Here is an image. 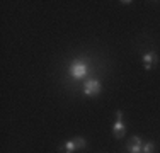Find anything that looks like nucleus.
<instances>
[{
	"label": "nucleus",
	"instance_id": "obj_1",
	"mask_svg": "<svg viewBox=\"0 0 160 153\" xmlns=\"http://www.w3.org/2000/svg\"><path fill=\"white\" fill-rule=\"evenodd\" d=\"M68 75L72 76L73 80H83L90 75V68L87 65L85 60H80V58H75L72 60L70 67H68Z\"/></svg>",
	"mask_w": 160,
	"mask_h": 153
},
{
	"label": "nucleus",
	"instance_id": "obj_2",
	"mask_svg": "<svg viewBox=\"0 0 160 153\" xmlns=\"http://www.w3.org/2000/svg\"><path fill=\"white\" fill-rule=\"evenodd\" d=\"M101 90H102L101 80L94 78V76H89L82 85V92H83V95H87V97H96V95L101 94Z\"/></svg>",
	"mask_w": 160,
	"mask_h": 153
},
{
	"label": "nucleus",
	"instance_id": "obj_3",
	"mask_svg": "<svg viewBox=\"0 0 160 153\" xmlns=\"http://www.w3.org/2000/svg\"><path fill=\"white\" fill-rule=\"evenodd\" d=\"M142 61H143V68L147 72L153 70V68L158 65V53L157 51H147V53H143Z\"/></svg>",
	"mask_w": 160,
	"mask_h": 153
},
{
	"label": "nucleus",
	"instance_id": "obj_4",
	"mask_svg": "<svg viewBox=\"0 0 160 153\" xmlns=\"http://www.w3.org/2000/svg\"><path fill=\"white\" fill-rule=\"evenodd\" d=\"M143 138L142 136H138V135H135V136H131L128 140V143H126V150L129 153H142V146H143Z\"/></svg>",
	"mask_w": 160,
	"mask_h": 153
},
{
	"label": "nucleus",
	"instance_id": "obj_5",
	"mask_svg": "<svg viewBox=\"0 0 160 153\" xmlns=\"http://www.w3.org/2000/svg\"><path fill=\"white\" fill-rule=\"evenodd\" d=\"M112 135L116 140L124 138V135H126V126H124L123 119H116V122H114V126H112Z\"/></svg>",
	"mask_w": 160,
	"mask_h": 153
},
{
	"label": "nucleus",
	"instance_id": "obj_6",
	"mask_svg": "<svg viewBox=\"0 0 160 153\" xmlns=\"http://www.w3.org/2000/svg\"><path fill=\"white\" fill-rule=\"evenodd\" d=\"M60 151H62V153H75V151H77V145H75L73 138L65 141L62 146H60Z\"/></svg>",
	"mask_w": 160,
	"mask_h": 153
},
{
	"label": "nucleus",
	"instance_id": "obj_7",
	"mask_svg": "<svg viewBox=\"0 0 160 153\" xmlns=\"http://www.w3.org/2000/svg\"><path fill=\"white\" fill-rule=\"evenodd\" d=\"M142 153H155V143L153 141H145L142 146Z\"/></svg>",
	"mask_w": 160,
	"mask_h": 153
},
{
	"label": "nucleus",
	"instance_id": "obj_8",
	"mask_svg": "<svg viewBox=\"0 0 160 153\" xmlns=\"http://www.w3.org/2000/svg\"><path fill=\"white\" fill-rule=\"evenodd\" d=\"M75 145H77V150H85L87 148V140L83 136H75Z\"/></svg>",
	"mask_w": 160,
	"mask_h": 153
},
{
	"label": "nucleus",
	"instance_id": "obj_9",
	"mask_svg": "<svg viewBox=\"0 0 160 153\" xmlns=\"http://www.w3.org/2000/svg\"><path fill=\"white\" fill-rule=\"evenodd\" d=\"M116 119H123V111H116Z\"/></svg>",
	"mask_w": 160,
	"mask_h": 153
},
{
	"label": "nucleus",
	"instance_id": "obj_10",
	"mask_svg": "<svg viewBox=\"0 0 160 153\" xmlns=\"http://www.w3.org/2000/svg\"><path fill=\"white\" fill-rule=\"evenodd\" d=\"M119 3H123V5H129V3H133V2H129V0H124V2H119Z\"/></svg>",
	"mask_w": 160,
	"mask_h": 153
}]
</instances>
